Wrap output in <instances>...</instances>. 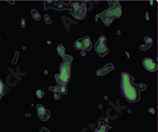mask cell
<instances>
[{"instance_id": "5b68a950", "label": "cell", "mask_w": 158, "mask_h": 132, "mask_svg": "<svg viewBox=\"0 0 158 132\" xmlns=\"http://www.w3.org/2000/svg\"><path fill=\"white\" fill-rule=\"evenodd\" d=\"M86 2L85 1H74L73 8L70 10V14L77 19H83L86 14V8H85Z\"/></svg>"}, {"instance_id": "277c9868", "label": "cell", "mask_w": 158, "mask_h": 132, "mask_svg": "<svg viewBox=\"0 0 158 132\" xmlns=\"http://www.w3.org/2000/svg\"><path fill=\"white\" fill-rule=\"evenodd\" d=\"M73 2L74 1H44V10L48 9H56L58 10L69 9L71 10L73 8Z\"/></svg>"}, {"instance_id": "8992f818", "label": "cell", "mask_w": 158, "mask_h": 132, "mask_svg": "<svg viewBox=\"0 0 158 132\" xmlns=\"http://www.w3.org/2000/svg\"><path fill=\"white\" fill-rule=\"evenodd\" d=\"M107 38L104 36H101L99 37L95 45V51L101 57H104L108 52V48L106 45Z\"/></svg>"}, {"instance_id": "7402d4cb", "label": "cell", "mask_w": 158, "mask_h": 132, "mask_svg": "<svg viewBox=\"0 0 158 132\" xmlns=\"http://www.w3.org/2000/svg\"><path fill=\"white\" fill-rule=\"evenodd\" d=\"M8 2H10V3L12 4V5H14V4H15V1H8Z\"/></svg>"}, {"instance_id": "ac0fdd59", "label": "cell", "mask_w": 158, "mask_h": 132, "mask_svg": "<svg viewBox=\"0 0 158 132\" xmlns=\"http://www.w3.org/2000/svg\"><path fill=\"white\" fill-rule=\"evenodd\" d=\"M44 20H45V22H46V23H47V24H51V23H52V21H51L50 17H49L48 14H45L44 15Z\"/></svg>"}, {"instance_id": "30bf717a", "label": "cell", "mask_w": 158, "mask_h": 132, "mask_svg": "<svg viewBox=\"0 0 158 132\" xmlns=\"http://www.w3.org/2000/svg\"><path fill=\"white\" fill-rule=\"evenodd\" d=\"M49 89L55 93L59 94H66L67 93V85H57L56 86L49 87Z\"/></svg>"}, {"instance_id": "ffe728a7", "label": "cell", "mask_w": 158, "mask_h": 132, "mask_svg": "<svg viewBox=\"0 0 158 132\" xmlns=\"http://www.w3.org/2000/svg\"><path fill=\"white\" fill-rule=\"evenodd\" d=\"M40 132H49V130H48L47 128H45V127H43V128L41 129V130Z\"/></svg>"}, {"instance_id": "6da1fadb", "label": "cell", "mask_w": 158, "mask_h": 132, "mask_svg": "<svg viewBox=\"0 0 158 132\" xmlns=\"http://www.w3.org/2000/svg\"><path fill=\"white\" fill-rule=\"evenodd\" d=\"M134 78L127 72L121 74V90L124 98L127 101L134 103L140 100V93L146 90L145 84H134Z\"/></svg>"}, {"instance_id": "7c38bea8", "label": "cell", "mask_w": 158, "mask_h": 132, "mask_svg": "<svg viewBox=\"0 0 158 132\" xmlns=\"http://www.w3.org/2000/svg\"><path fill=\"white\" fill-rule=\"evenodd\" d=\"M144 40H145V42H146V44L145 45H141L140 48L142 51H146V50H147V49H149L151 47L152 43H153V40L149 36H146Z\"/></svg>"}, {"instance_id": "8fae6325", "label": "cell", "mask_w": 158, "mask_h": 132, "mask_svg": "<svg viewBox=\"0 0 158 132\" xmlns=\"http://www.w3.org/2000/svg\"><path fill=\"white\" fill-rule=\"evenodd\" d=\"M113 69H114L113 64H107L104 68L98 70V71H97V74L98 75V76H103V75H104V74H107L108 73H109L110 71H112Z\"/></svg>"}, {"instance_id": "e0dca14e", "label": "cell", "mask_w": 158, "mask_h": 132, "mask_svg": "<svg viewBox=\"0 0 158 132\" xmlns=\"http://www.w3.org/2000/svg\"><path fill=\"white\" fill-rule=\"evenodd\" d=\"M44 95V93L43 91H41L40 89H38V90L36 91V97H37L39 99H40V98L43 97Z\"/></svg>"}, {"instance_id": "52a82bcc", "label": "cell", "mask_w": 158, "mask_h": 132, "mask_svg": "<svg viewBox=\"0 0 158 132\" xmlns=\"http://www.w3.org/2000/svg\"><path fill=\"white\" fill-rule=\"evenodd\" d=\"M74 47L76 49L81 51H89L92 47V43L89 36H85L83 38L77 40L74 42Z\"/></svg>"}, {"instance_id": "44dd1931", "label": "cell", "mask_w": 158, "mask_h": 132, "mask_svg": "<svg viewBox=\"0 0 158 132\" xmlns=\"http://www.w3.org/2000/svg\"><path fill=\"white\" fill-rule=\"evenodd\" d=\"M22 27H25V19H22Z\"/></svg>"}, {"instance_id": "7a4b0ae2", "label": "cell", "mask_w": 158, "mask_h": 132, "mask_svg": "<svg viewBox=\"0 0 158 132\" xmlns=\"http://www.w3.org/2000/svg\"><path fill=\"white\" fill-rule=\"evenodd\" d=\"M109 8L98 14L97 18H101L106 26H108L114 19L118 18L122 14V8L118 1H108Z\"/></svg>"}, {"instance_id": "9c48e42d", "label": "cell", "mask_w": 158, "mask_h": 132, "mask_svg": "<svg viewBox=\"0 0 158 132\" xmlns=\"http://www.w3.org/2000/svg\"><path fill=\"white\" fill-rule=\"evenodd\" d=\"M36 109H37V114L39 118L43 121H47L50 118V112L48 110L44 108L41 105L38 104L36 105Z\"/></svg>"}, {"instance_id": "2e32d148", "label": "cell", "mask_w": 158, "mask_h": 132, "mask_svg": "<svg viewBox=\"0 0 158 132\" xmlns=\"http://www.w3.org/2000/svg\"><path fill=\"white\" fill-rule=\"evenodd\" d=\"M4 89H5V87H4V85L3 83H2V80L0 79V98L2 97V95H3Z\"/></svg>"}, {"instance_id": "5bb4252c", "label": "cell", "mask_w": 158, "mask_h": 132, "mask_svg": "<svg viewBox=\"0 0 158 132\" xmlns=\"http://www.w3.org/2000/svg\"><path fill=\"white\" fill-rule=\"evenodd\" d=\"M31 13H32V16L34 20L36 21L40 20L41 16H40V13L38 12V11H36V10H31Z\"/></svg>"}, {"instance_id": "3957f363", "label": "cell", "mask_w": 158, "mask_h": 132, "mask_svg": "<svg viewBox=\"0 0 158 132\" xmlns=\"http://www.w3.org/2000/svg\"><path fill=\"white\" fill-rule=\"evenodd\" d=\"M62 58L63 59V62L60 65L59 74H56L55 78H56L58 85H67L70 78L71 64L73 61V58H72V56L66 54Z\"/></svg>"}, {"instance_id": "ba28073f", "label": "cell", "mask_w": 158, "mask_h": 132, "mask_svg": "<svg viewBox=\"0 0 158 132\" xmlns=\"http://www.w3.org/2000/svg\"><path fill=\"white\" fill-rule=\"evenodd\" d=\"M142 64L146 71H149V72H155L157 71V64L152 59L145 58L142 61Z\"/></svg>"}, {"instance_id": "4fadbf2b", "label": "cell", "mask_w": 158, "mask_h": 132, "mask_svg": "<svg viewBox=\"0 0 158 132\" xmlns=\"http://www.w3.org/2000/svg\"><path fill=\"white\" fill-rule=\"evenodd\" d=\"M110 128L111 127L109 126L106 125L105 123H103V122H100L98 124V127H97L95 132H108Z\"/></svg>"}, {"instance_id": "d6986e66", "label": "cell", "mask_w": 158, "mask_h": 132, "mask_svg": "<svg viewBox=\"0 0 158 132\" xmlns=\"http://www.w3.org/2000/svg\"><path fill=\"white\" fill-rule=\"evenodd\" d=\"M61 98V96H60V94L59 93H55V99L56 100H59Z\"/></svg>"}, {"instance_id": "9a60e30c", "label": "cell", "mask_w": 158, "mask_h": 132, "mask_svg": "<svg viewBox=\"0 0 158 132\" xmlns=\"http://www.w3.org/2000/svg\"><path fill=\"white\" fill-rule=\"evenodd\" d=\"M65 50H66L65 47H63L62 44H59L57 47V51H58V54H59V56L63 57V56L65 55Z\"/></svg>"}]
</instances>
